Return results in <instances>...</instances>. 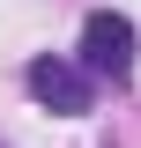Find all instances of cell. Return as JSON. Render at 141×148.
Segmentation results:
<instances>
[{
    "instance_id": "7a4b0ae2",
    "label": "cell",
    "mask_w": 141,
    "mask_h": 148,
    "mask_svg": "<svg viewBox=\"0 0 141 148\" xmlns=\"http://www.w3.org/2000/svg\"><path fill=\"white\" fill-rule=\"evenodd\" d=\"M22 82H30V96L37 104H52V111H67V119H82L89 104H97V82H89L82 67H74V59H30V74H22Z\"/></svg>"
},
{
    "instance_id": "6da1fadb",
    "label": "cell",
    "mask_w": 141,
    "mask_h": 148,
    "mask_svg": "<svg viewBox=\"0 0 141 148\" xmlns=\"http://www.w3.org/2000/svg\"><path fill=\"white\" fill-rule=\"evenodd\" d=\"M74 67H82L89 82L126 89V82H134V22L111 15V8H97V15L82 22V59H74Z\"/></svg>"
}]
</instances>
